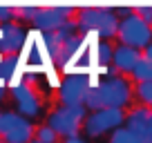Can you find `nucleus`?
I'll list each match as a JSON object with an SVG mask.
<instances>
[{
  "label": "nucleus",
  "instance_id": "412c9836",
  "mask_svg": "<svg viewBox=\"0 0 152 143\" xmlns=\"http://www.w3.org/2000/svg\"><path fill=\"white\" fill-rule=\"evenodd\" d=\"M14 23V7H0V27Z\"/></svg>",
  "mask_w": 152,
  "mask_h": 143
},
{
  "label": "nucleus",
  "instance_id": "dca6fc26",
  "mask_svg": "<svg viewBox=\"0 0 152 143\" xmlns=\"http://www.w3.org/2000/svg\"><path fill=\"white\" fill-rule=\"evenodd\" d=\"M132 94L137 96V101L143 105V107H150L152 110V81L137 83V85L132 87Z\"/></svg>",
  "mask_w": 152,
  "mask_h": 143
},
{
  "label": "nucleus",
  "instance_id": "6ab92c4d",
  "mask_svg": "<svg viewBox=\"0 0 152 143\" xmlns=\"http://www.w3.org/2000/svg\"><path fill=\"white\" fill-rule=\"evenodd\" d=\"M36 11H38V7H14V20H16V25L18 23H31L34 20V16H36Z\"/></svg>",
  "mask_w": 152,
  "mask_h": 143
},
{
  "label": "nucleus",
  "instance_id": "f257e3e1",
  "mask_svg": "<svg viewBox=\"0 0 152 143\" xmlns=\"http://www.w3.org/2000/svg\"><path fill=\"white\" fill-rule=\"evenodd\" d=\"M132 83L125 76H114V78H103L94 83L85 96V110L96 112L103 107L112 110H125L132 101Z\"/></svg>",
  "mask_w": 152,
  "mask_h": 143
},
{
  "label": "nucleus",
  "instance_id": "f8f14e48",
  "mask_svg": "<svg viewBox=\"0 0 152 143\" xmlns=\"http://www.w3.org/2000/svg\"><path fill=\"white\" fill-rule=\"evenodd\" d=\"M139 58H141V52L132 47H125V45H116L112 54V67L119 72L121 76L123 74H132V69L137 67Z\"/></svg>",
  "mask_w": 152,
  "mask_h": 143
},
{
  "label": "nucleus",
  "instance_id": "9d476101",
  "mask_svg": "<svg viewBox=\"0 0 152 143\" xmlns=\"http://www.w3.org/2000/svg\"><path fill=\"white\" fill-rule=\"evenodd\" d=\"M11 96H14V103H16V114L25 116L29 121L40 114V98L34 92V87L25 85V83H14Z\"/></svg>",
  "mask_w": 152,
  "mask_h": 143
},
{
  "label": "nucleus",
  "instance_id": "aec40b11",
  "mask_svg": "<svg viewBox=\"0 0 152 143\" xmlns=\"http://www.w3.org/2000/svg\"><path fill=\"white\" fill-rule=\"evenodd\" d=\"M132 14L139 20H143L145 25L152 27V5H141V7H132Z\"/></svg>",
  "mask_w": 152,
  "mask_h": 143
},
{
  "label": "nucleus",
  "instance_id": "4be33fe9",
  "mask_svg": "<svg viewBox=\"0 0 152 143\" xmlns=\"http://www.w3.org/2000/svg\"><path fill=\"white\" fill-rule=\"evenodd\" d=\"M63 143H87V139H83L78 134V136H72V139H63Z\"/></svg>",
  "mask_w": 152,
  "mask_h": 143
},
{
  "label": "nucleus",
  "instance_id": "4468645a",
  "mask_svg": "<svg viewBox=\"0 0 152 143\" xmlns=\"http://www.w3.org/2000/svg\"><path fill=\"white\" fill-rule=\"evenodd\" d=\"M20 58L18 56H2L0 58V83H11V78L18 74Z\"/></svg>",
  "mask_w": 152,
  "mask_h": 143
},
{
  "label": "nucleus",
  "instance_id": "423d86ee",
  "mask_svg": "<svg viewBox=\"0 0 152 143\" xmlns=\"http://www.w3.org/2000/svg\"><path fill=\"white\" fill-rule=\"evenodd\" d=\"M92 85L90 74H69L58 85V98L67 107H85V96Z\"/></svg>",
  "mask_w": 152,
  "mask_h": 143
},
{
  "label": "nucleus",
  "instance_id": "5701e85b",
  "mask_svg": "<svg viewBox=\"0 0 152 143\" xmlns=\"http://www.w3.org/2000/svg\"><path fill=\"white\" fill-rule=\"evenodd\" d=\"M141 56H143V58H148V61H152V43L148 45L145 49H141Z\"/></svg>",
  "mask_w": 152,
  "mask_h": 143
},
{
  "label": "nucleus",
  "instance_id": "393cba45",
  "mask_svg": "<svg viewBox=\"0 0 152 143\" xmlns=\"http://www.w3.org/2000/svg\"><path fill=\"white\" fill-rule=\"evenodd\" d=\"M29 143H40V141H36V139H31V141H29Z\"/></svg>",
  "mask_w": 152,
  "mask_h": 143
},
{
  "label": "nucleus",
  "instance_id": "9b49d317",
  "mask_svg": "<svg viewBox=\"0 0 152 143\" xmlns=\"http://www.w3.org/2000/svg\"><path fill=\"white\" fill-rule=\"evenodd\" d=\"M25 31L20 25L9 23L0 27V56H18L25 45Z\"/></svg>",
  "mask_w": 152,
  "mask_h": 143
},
{
  "label": "nucleus",
  "instance_id": "a211bd4d",
  "mask_svg": "<svg viewBox=\"0 0 152 143\" xmlns=\"http://www.w3.org/2000/svg\"><path fill=\"white\" fill-rule=\"evenodd\" d=\"M107 143H139V141H137V136H134L128 128H116L112 134H110Z\"/></svg>",
  "mask_w": 152,
  "mask_h": 143
},
{
  "label": "nucleus",
  "instance_id": "f3484780",
  "mask_svg": "<svg viewBox=\"0 0 152 143\" xmlns=\"http://www.w3.org/2000/svg\"><path fill=\"white\" fill-rule=\"evenodd\" d=\"M34 139H36V141H40V143H58V134L54 132L47 123L34 128Z\"/></svg>",
  "mask_w": 152,
  "mask_h": 143
},
{
  "label": "nucleus",
  "instance_id": "7ed1b4c3",
  "mask_svg": "<svg viewBox=\"0 0 152 143\" xmlns=\"http://www.w3.org/2000/svg\"><path fill=\"white\" fill-rule=\"evenodd\" d=\"M85 116H87L85 107H67V105H61V107H56L47 116V125L58 134V139H72V136L81 134Z\"/></svg>",
  "mask_w": 152,
  "mask_h": 143
},
{
  "label": "nucleus",
  "instance_id": "ddd939ff",
  "mask_svg": "<svg viewBox=\"0 0 152 143\" xmlns=\"http://www.w3.org/2000/svg\"><path fill=\"white\" fill-rule=\"evenodd\" d=\"M112 54H114L112 40H96V45H94V61H96V67H99V69L112 65Z\"/></svg>",
  "mask_w": 152,
  "mask_h": 143
},
{
  "label": "nucleus",
  "instance_id": "39448f33",
  "mask_svg": "<svg viewBox=\"0 0 152 143\" xmlns=\"http://www.w3.org/2000/svg\"><path fill=\"white\" fill-rule=\"evenodd\" d=\"M116 38H119V45H125V47H132V49L141 52L152 43V27L145 25L143 20H139L134 14H130L119 20Z\"/></svg>",
  "mask_w": 152,
  "mask_h": 143
},
{
  "label": "nucleus",
  "instance_id": "1a4fd4ad",
  "mask_svg": "<svg viewBox=\"0 0 152 143\" xmlns=\"http://www.w3.org/2000/svg\"><path fill=\"white\" fill-rule=\"evenodd\" d=\"M123 128H128L130 132L137 136L139 143H152V110L137 105L125 114Z\"/></svg>",
  "mask_w": 152,
  "mask_h": 143
},
{
  "label": "nucleus",
  "instance_id": "b1692460",
  "mask_svg": "<svg viewBox=\"0 0 152 143\" xmlns=\"http://www.w3.org/2000/svg\"><path fill=\"white\" fill-rule=\"evenodd\" d=\"M5 96H7V87L2 85V83H0V103H2V101H5Z\"/></svg>",
  "mask_w": 152,
  "mask_h": 143
},
{
  "label": "nucleus",
  "instance_id": "6e6552de",
  "mask_svg": "<svg viewBox=\"0 0 152 143\" xmlns=\"http://www.w3.org/2000/svg\"><path fill=\"white\" fill-rule=\"evenodd\" d=\"M76 11L72 7H38L36 16H34L31 25L40 34H52L56 29H61L67 20H72Z\"/></svg>",
  "mask_w": 152,
  "mask_h": 143
},
{
  "label": "nucleus",
  "instance_id": "2eb2a0df",
  "mask_svg": "<svg viewBox=\"0 0 152 143\" xmlns=\"http://www.w3.org/2000/svg\"><path fill=\"white\" fill-rule=\"evenodd\" d=\"M130 76L134 78V83H148V81H152V61H148V58L141 56Z\"/></svg>",
  "mask_w": 152,
  "mask_h": 143
},
{
  "label": "nucleus",
  "instance_id": "20e7f679",
  "mask_svg": "<svg viewBox=\"0 0 152 143\" xmlns=\"http://www.w3.org/2000/svg\"><path fill=\"white\" fill-rule=\"evenodd\" d=\"M125 121V110H112V107H103V110L90 112L83 121V132L90 139H101L105 134H112L116 128H123Z\"/></svg>",
  "mask_w": 152,
  "mask_h": 143
},
{
  "label": "nucleus",
  "instance_id": "f03ea898",
  "mask_svg": "<svg viewBox=\"0 0 152 143\" xmlns=\"http://www.w3.org/2000/svg\"><path fill=\"white\" fill-rule=\"evenodd\" d=\"M74 23L81 36H96L99 40L116 38L119 29V18L110 7H83L76 11Z\"/></svg>",
  "mask_w": 152,
  "mask_h": 143
},
{
  "label": "nucleus",
  "instance_id": "0eeeda50",
  "mask_svg": "<svg viewBox=\"0 0 152 143\" xmlns=\"http://www.w3.org/2000/svg\"><path fill=\"white\" fill-rule=\"evenodd\" d=\"M0 139L5 143H29L34 139V125L16 112H0Z\"/></svg>",
  "mask_w": 152,
  "mask_h": 143
}]
</instances>
